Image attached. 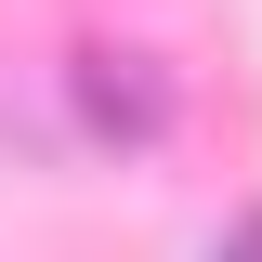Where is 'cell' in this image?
<instances>
[{"label":"cell","instance_id":"cell-1","mask_svg":"<svg viewBox=\"0 0 262 262\" xmlns=\"http://www.w3.org/2000/svg\"><path fill=\"white\" fill-rule=\"evenodd\" d=\"M105 66H118V53H92V79H79L92 118H105V131H158V92H144V79H105Z\"/></svg>","mask_w":262,"mask_h":262},{"label":"cell","instance_id":"cell-2","mask_svg":"<svg viewBox=\"0 0 262 262\" xmlns=\"http://www.w3.org/2000/svg\"><path fill=\"white\" fill-rule=\"evenodd\" d=\"M210 262H262V223H236V249H210Z\"/></svg>","mask_w":262,"mask_h":262}]
</instances>
